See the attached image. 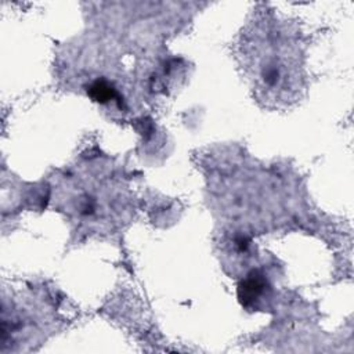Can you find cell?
Returning a JSON list of instances; mask_svg holds the SVG:
<instances>
[{"label":"cell","instance_id":"1","mask_svg":"<svg viewBox=\"0 0 354 354\" xmlns=\"http://www.w3.org/2000/svg\"><path fill=\"white\" fill-rule=\"evenodd\" d=\"M266 291V278L257 273L253 271L240 284L238 288V298L241 303L245 307L252 306Z\"/></svg>","mask_w":354,"mask_h":354},{"label":"cell","instance_id":"2","mask_svg":"<svg viewBox=\"0 0 354 354\" xmlns=\"http://www.w3.org/2000/svg\"><path fill=\"white\" fill-rule=\"evenodd\" d=\"M88 93L94 101L101 104L118 99L116 90L105 81H96L94 84H92Z\"/></svg>","mask_w":354,"mask_h":354}]
</instances>
